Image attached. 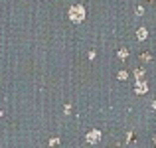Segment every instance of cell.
Masks as SVG:
<instances>
[{"label": "cell", "mask_w": 156, "mask_h": 148, "mask_svg": "<svg viewBox=\"0 0 156 148\" xmlns=\"http://www.w3.org/2000/svg\"><path fill=\"white\" fill-rule=\"evenodd\" d=\"M69 16H71L73 22H81L83 16H85V12H83V8H81V6H73L71 12H69Z\"/></svg>", "instance_id": "6da1fadb"}, {"label": "cell", "mask_w": 156, "mask_h": 148, "mask_svg": "<svg viewBox=\"0 0 156 148\" xmlns=\"http://www.w3.org/2000/svg\"><path fill=\"white\" fill-rule=\"evenodd\" d=\"M87 140H93V142H95V140H99V134H89V136H87Z\"/></svg>", "instance_id": "7a4b0ae2"}]
</instances>
